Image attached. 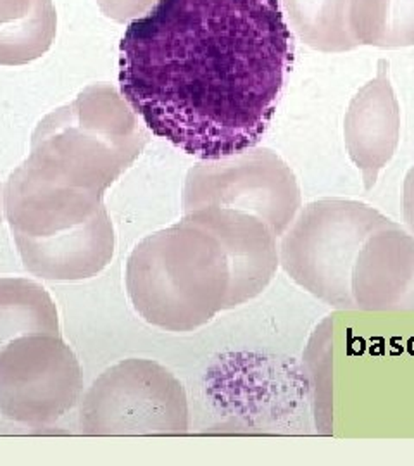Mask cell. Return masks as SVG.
I'll return each instance as SVG.
<instances>
[{
    "label": "cell",
    "instance_id": "obj_3",
    "mask_svg": "<svg viewBox=\"0 0 414 466\" xmlns=\"http://www.w3.org/2000/svg\"><path fill=\"white\" fill-rule=\"evenodd\" d=\"M396 221L365 202L319 199L298 213L278 249L283 271L316 299L356 308L350 279L366 240Z\"/></svg>",
    "mask_w": 414,
    "mask_h": 466
},
{
    "label": "cell",
    "instance_id": "obj_11",
    "mask_svg": "<svg viewBox=\"0 0 414 466\" xmlns=\"http://www.w3.org/2000/svg\"><path fill=\"white\" fill-rule=\"evenodd\" d=\"M157 0H97L100 11L116 21L126 23L149 13Z\"/></svg>",
    "mask_w": 414,
    "mask_h": 466
},
{
    "label": "cell",
    "instance_id": "obj_1",
    "mask_svg": "<svg viewBox=\"0 0 414 466\" xmlns=\"http://www.w3.org/2000/svg\"><path fill=\"white\" fill-rule=\"evenodd\" d=\"M294 65L280 0H157L119 44V88L159 138L200 159L252 149Z\"/></svg>",
    "mask_w": 414,
    "mask_h": 466
},
{
    "label": "cell",
    "instance_id": "obj_9",
    "mask_svg": "<svg viewBox=\"0 0 414 466\" xmlns=\"http://www.w3.org/2000/svg\"><path fill=\"white\" fill-rule=\"evenodd\" d=\"M348 25L358 46H414V0H350Z\"/></svg>",
    "mask_w": 414,
    "mask_h": 466
},
{
    "label": "cell",
    "instance_id": "obj_5",
    "mask_svg": "<svg viewBox=\"0 0 414 466\" xmlns=\"http://www.w3.org/2000/svg\"><path fill=\"white\" fill-rule=\"evenodd\" d=\"M400 138V106L389 78V63H379L377 76L359 88L348 104L344 140L352 163L371 190L390 163Z\"/></svg>",
    "mask_w": 414,
    "mask_h": 466
},
{
    "label": "cell",
    "instance_id": "obj_6",
    "mask_svg": "<svg viewBox=\"0 0 414 466\" xmlns=\"http://www.w3.org/2000/svg\"><path fill=\"white\" fill-rule=\"evenodd\" d=\"M350 290L358 309H414V235L400 225L380 228L359 250Z\"/></svg>",
    "mask_w": 414,
    "mask_h": 466
},
{
    "label": "cell",
    "instance_id": "obj_12",
    "mask_svg": "<svg viewBox=\"0 0 414 466\" xmlns=\"http://www.w3.org/2000/svg\"><path fill=\"white\" fill-rule=\"evenodd\" d=\"M402 213L404 221L414 235V167L408 171L402 187Z\"/></svg>",
    "mask_w": 414,
    "mask_h": 466
},
{
    "label": "cell",
    "instance_id": "obj_7",
    "mask_svg": "<svg viewBox=\"0 0 414 466\" xmlns=\"http://www.w3.org/2000/svg\"><path fill=\"white\" fill-rule=\"evenodd\" d=\"M187 215L213 230L228 254L232 265L230 308L261 294L280 265L277 235L265 221L219 206H206Z\"/></svg>",
    "mask_w": 414,
    "mask_h": 466
},
{
    "label": "cell",
    "instance_id": "obj_8",
    "mask_svg": "<svg viewBox=\"0 0 414 466\" xmlns=\"http://www.w3.org/2000/svg\"><path fill=\"white\" fill-rule=\"evenodd\" d=\"M57 34L52 0H0V65L21 66L42 57Z\"/></svg>",
    "mask_w": 414,
    "mask_h": 466
},
{
    "label": "cell",
    "instance_id": "obj_4",
    "mask_svg": "<svg viewBox=\"0 0 414 466\" xmlns=\"http://www.w3.org/2000/svg\"><path fill=\"white\" fill-rule=\"evenodd\" d=\"M185 211L206 206L238 209L261 218L282 237L302 208L298 178L290 167L269 149H248L204 159L188 171L183 190Z\"/></svg>",
    "mask_w": 414,
    "mask_h": 466
},
{
    "label": "cell",
    "instance_id": "obj_2",
    "mask_svg": "<svg viewBox=\"0 0 414 466\" xmlns=\"http://www.w3.org/2000/svg\"><path fill=\"white\" fill-rule=\"evenodd\" d=\"M142 304L154 323L194 330L230 308L232 265L221 240L192 215L140 252Z\"/></svg>",
    "mask_w": 414,
    "mask_h": 466
},
{
    "label": "cell",
    "instance_id": "obj_10",
    "mask_svg": "<svg viewBox=\"0 0 414 466\" xmlns=\"http://www.w3.org/2000/svg\"><path fill=\"white\" fill-rule=\"evenodd\" d=\"M298 38L319 52H348L358 42L350 32V0H282Z\"/></svg>",
    "mask_w": 414,
    "mask_h": 466
}]
</instances>
